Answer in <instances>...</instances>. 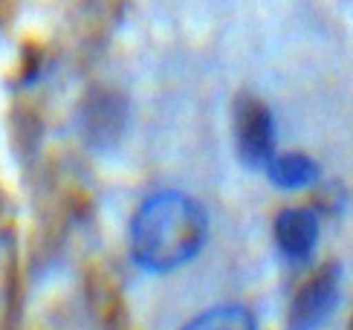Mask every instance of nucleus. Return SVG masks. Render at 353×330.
<instances>
[{
	"label": "nucleus",
	"instance_id": "nucleus-1",
	"mask_svg": "<svg viewBox=\"0 0 353 330\" xmlns=\"http://www.w3.org/2000/svg\"><path fill=\"white\" fill-rule=\"evenodd\" d=\"M209 220L197 200L183 191H159L148 197L130 223V252L148 273H171L203 249Z\"/></svg>",
	"mask_w": 353,
	"mask_h": 330
},
{
	"label": "nucleus",
	"instance_id": "nucleus-2",
	"mask_svg": "<svg viewBox=\"0 0 353 330\" xmlns=\"http://www.w3.org/2000/svg\"><path fill=\"white\" fill-rule=\"evenodd\" d=\"M234 148L246 168H267L275 157V122L261 99L243 96L234 104Z\"/></svg>",
	"mask_w": 353,
	"mask_h": 330
},
{
	"label": "nucleus",
	"instance_id": "nucleus-3",
	"mask_svg": "<svg viewBox=\"0 0 353 330\" xmlns=\"http://www.w3.org/2000/svg\"><path fill=\"white\" fill-rule=\"evenodd\" d=\"M339 302V269L321 266L307 278L290 304V330H319Z\"/></svg>",
	"mask_w": 353,
	"mask_h": 330
},
{
	"label": "nucleus",
	"instance_id": "nucleus-4",
	"mask_svg": "<svg viewBox=\"0 0 353 330\" xmlns=\"http://www.w3.org/2000/svg\"><path fill=\"white\" fill-rule=\"evenodd\" d=\"M272 237L278 252L284 255L287 261L301 264L313 255L316 244H319V217L310 208H284L281 215L275 217L272 226Z\"/></svg>",
	"mask_w": 353,
	"mask_h": 330
},
{
	"label": "nucleus",
	"instance_id": "nucleus-5",
	"mask_svg": "<svg viewBox=\"0 0 353 330\" xmlns=\"http://www.w3.org/2000/svg\"><path fill=\"white\" fill-rule=\"evenodd\" d=\"M122 125H125V104L122 99H116L110 93H99L87 101L84 108V133L90 145L96 148H108L122 137Z\"/></svg>",
	"mask_w": 353,
	"mask_h": 330
},
{
	"label": "nucleus",
	"instance_id": "nucleus-6",
	"mask_svg": "<svg viewBox=\"0 0 353 330\" xmlns=\"http://www.w3.org/2000/svg\"><path fill=\"white\" fill-rule=\"evenodd\" d=\"M263 171H267L272 186L287 188V191L307 188L319 179V165L307 154H275Z\"/></svg>",
	"mask_w": 353,
	"mask_h": 330
},
{
	"label": "nucleus",
	"instance_id": "nucleus-7",
	"mask_svg": "<svg viewBox=\"0 0 353 330\" xmlns=\"http://www.w3.org/2000/svg\"><path fill=\"white\" fill-rule=\"evenodd\" d=\"M183 330H258L255 316L241 304H220L203 310Z\"/></svg>",
	"mask_w": 353,
	"mask_h": 330
},
{
	"label": "nucleus",
	"instance_id": "nucleus-8",
	"mask_svg": "<svg viewBox=\"0 0 353 330\" xmlns=\"http://www.w3.org/2000/svg\"><path fill=\"white\" fill-rule=\"evenodd\" d=\"M350 330H353V322H350Z\"/></svg>",
	"mask_w": 353,
	"mask_h": 330
}]
</instances>
